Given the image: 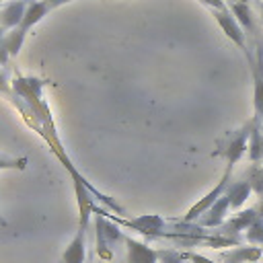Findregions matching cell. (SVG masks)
<instances>
[{"mask_svg": "<svg viewBox=\"0 0 263 263\" xmlns=\"http://www.w3.org/2000/svg\"><path fill=\"white\" fill-rule=\"evenodd\" d=\"M251 193H253V187L249 181H234L226 187V197L230 201V208H234V210L245 205V201L249 199Z\"/></svg>", "mask_w": 263, "mask_h": 263, "instance_id": "13", "label": "cell"}, {"mask_svg": "<svg viewBox=\"0 0 263 263\" xmlns=\"http://www.w3.org/2000/svg\"><path fill=\"white\" fill-rule=\"evenodd\" d=\"M117 238H123L121 232L117 230V226H113L109 220L99 216L97 218V253H99V257L111 259V249Z\"/></svg>", "mask_w": 263, "mask_h": 263, "instance_id": "2", "label": "cell"}, {"mask_svg": "<svg viewBox=\"0 0 263 263\" xmlns=\"http://www.w3.org/2000/svg\"><path fill=\"white\" fill-rule=\"evenodd\" d=\"M4 35H6V33H4V29H2V27H0V41H2V39H4Z\"/></svg>", "mask_w": 263, "mask_h": 263, "instance_id": "21", "label": "cell"}, {"mask_svg": "<svg viewBox=\"0 0 263 263\" xmlns=\"http://www.w3.org/2000/svg\"><path fill=\"white\" fill-rule=\"evenodd\" d=\"M25 2H35V0H25Z\"/></svg>", "mask_w": 263, "mask_h": 263, "instance_id": "23", "label": "cell"}, {"mask_svg": "<svg viewBox=\"0 0 263 263\" xmlns=\"http://www.w3.org/2000/svg\"><path fill=\"white\" fill-rule=\"evenodd\" d=\"M47 6H49V10L51 8H58V6H62V4H68V2H72V0H43Z\"/></svg>", "mask_w": 263, "mask_h": 263, "instance_id": "20", "label": "cell"}, {"mask_svg": "<svg viewBox=\"0 0 263 263\" xmlns=\"http://www.w3.org/2000/svg\"><path fill=\"white\" fill-rule=\"evenodd\" d=\"M199 2L208 4L212 10H228V6H226V2H224V0H199Z\"/></svg>", "mask_w": 263, "mask_h": 263, "instance_id": "19", "label": "cell"}, {"mask_svg": "<svg viewBox=\"0 0 263 263\" xmlns=\"http://www.w3.org/2000/svg\"><path fill=\"white\" fill-rule=\"evenodd\" d=\"M261 216H263V203H261L259 208H249L247 212H238L234 218L226 220V222L222 224V228H224L226 234H232V238H236L238 232L247 230V228H249L257 218H261ZM236 240H238V238H236Z\"/></svg>", "mask_w": 263, "mask_h": 263, "instance_id": "6", "label": "cell"}, {"mask_svg": "<svg viewBox=\"0 0 263 263\" xmlns=\"http://www.w3.org/2000/svg\"><path fill=\"white\" fill-rule=\"evenodd\" d=\"M247 181L251 183V187H253V193H257V195L263 199V166L255 164V166L251 168V173H249Z\"/></svg>", "mask_w": 263, "mask_h": 263, "instance_id": "17", "label": "cell"}, {"mask_svg": "<svg viewBox=\"0 0 263 263\" xmlns=\"http://www.w3.org/2000/svg\"><path fill=\"white\" fill-rule=\"evenodd\" d=\"M230 12H232V16L236 18V23L242 27V31H245V29H249V31L255 29V27H253V18H251V10H249L247 2L238 0V2L230 4Z\"/></svg>", "mask_w": 263, "mask_h": 263, "instance_id": "14", "label": "cell"}, {"mask_svg": "<svg viewBox=\"0 0 263 263\" xmlns=\"http://www.w3.org/2000/svg\"><path fill=\"white\" fill-rule=\"evenodd\" d=\"M253 66V103H255V115L263 125V47H257V58L251 62Z\"/></svg>", "mask_w": 263, "mask_h": 263, "instance_id": "5", "label": "cell"}, {"mask_svg": "<svg viewBox=\"0 0 263 263\" xmlns=\"http://www.w3.org/2000/svg\"><path fill=\"white\" fill-rule=\"evenodd\" d=\"M230 173H232V166H226V171H224L222 179L218 181V185H216L212 191H208L199 201H195V203L187 210V214H185L183 220H181L183 224H189V222L199 220V218H201V216H203V214H205V212H208V210H210V208H212V205L226 193V187L230 185V181H228V179H230Z\"/></svg>", "mask_w": 263, "mask_h": 263, "instance_id": "1", "label": "cell"}, {"mask_svg": "<svg viewBox=\"0 0 263 263\" xmlns=\"http://www.w3.org/2000/svg\"><path fill=\"white\" fill-rule=\"evenodd\" d=\"M245 240L249 245H263V216L257 218L247 230H245Z\"/></svg>", "mask_w": 263, "mask_h": 263, "instance_id": "16", "label": "cell"}, {"mask_svg": "<svg viewBox=\"0 0 263 263\" xmlns=\"http://www.w3.org/2000/svg\"><path fill=\"white\" fill-rule=\"evenodd\" d=\"M261 10H263V6H261Z\"/></svg>", "mask_w": 263, "mask_h": 263, "instance_id": "25", "label": "cell"}, {"mask_svg": "<svg viewBox=\"0 0 263 263\" xmlns=\"http://www.w3.org/2000/svg\"><path fill=\"white\" fill-rule=\"evenodd\" d=\"M158 263H183V253H179V251H173V249L160 251Z\"/></svg>", "mask_w": 263, "mask_h": 263, "instance_id": "18", "label": "cell"}, {"mask_svg": "<svg viewBox=\"0 0 263 263\" xmlns=\"http://www.w3.org/2000/svg\"><path fill=\"white\" fill-rule=\"evenodd\" d=\"M84 261H86V228L78 226L74 238L68 242L58 263H84Z\"/></svg>", "mask_w": 263, "mask_h": 263, "instance_id": "7", "label": "cell"}, {"mask_svg": "<svg viewBox=\"0 0 263 263\" xmlns=\"http://www.w3.org/2000/svg\"><path fill=\"white\" fill-rule=\"evenodd\" d=\"M234 2H238V0H230V4H234Z\"/></svg>", "mask_w": 263, "mask_h": 263, "instance_id": "22", "label": "cell"}, {"mask_svg": "<svg viewBox=\"0 0 263 263\" xmlns=\"http://www.w3.org/2000/svg\"><path fill=\"white\" fill-rule=\"evenodd\" d=\"M27 166V158L23 156H2L0 154V171H23ZM0 226H8V222L0 216Z\"/></svg>", "mask_w": 263, "mask_h": 263, "instance_id": "15", "label": "cell"}, {"mask_svg": "<svg viewBox=\"0 0 263 263\" xmlns=\"http://www.w3.org/2000/svg\"><path fill=\"white\" fill-rule=\"evenodd\" d=\"M263 257V249L259 247H236L222 253V263H257Z\"/></svg>", "mask_w": 263, "mask_h": 263, "instance_id": "12", "label": "cell"}, {"mask_svg": "<svg viewBox=\"0 0 263 263\" xmlns=\"http://www.w3.org/2000/svg\"><path fill=\"white\" fill-rule=\"evenodd\" d=\"M27 4L29 2H25V0H12V2H8V6L0 12V27L4 31L16 29L21 25L25 12H27Z\"/></svg>", "mask_w": 263, "mask_h": 263, "instance_id": "11", "label": "cell"}, {"mask_svg": "<svg viewBox=\"0 0 263 263\" xmlns=\"http://www.w3.org/2000/svg\"><path fill=\"white\" fill-rule=\"evenodd\" d=\"M2 2H4V0H0V4H2Z\"/></svg>", "mask_w": 263, "mask_h": 263, "instance_id": "24", "label": "cell"}, {"mask_svg": "<svg viewBox=\"0 0 263 263\" xmlns=\"http://www.w3.org/2000/svg\"><path fill=\"white\" fill-rule=\"evenodd\" d=\"M125 245H127V263H158V257H160V251L144 245V242H138L134 238H123Z\"/></svg>", "mask_w": 263, "mask_h": 263, "instance_id": "8", "label": "cell"}, {"mask_svg": "<svg viewBox=\"0 0 263 263\" xmlns=\"http://www.w3.org/2000/svg\"><path fill=\"white\" fill-rule=\"evenodd\" d=\"M214 12V18L218 21V25H220V29L224 31V35L232 41V43H236L245 53H247V41H245V33H242V27L236 23V18L232 16V12H230V8L228 10H212Z\"/></svg>", "mask_w": 263, "mask_h": 263, "instance_id": "3", "label": "cell"}, {"mask_svg": "<svg viewBox=\"0 0 263 263\" xmlns=\"http://www.w3.org/2000/svg\"><path fill=\"white\" fill-rule=\"evenodd\" d=\"M228 208H230V201L226 197V193L197 220L201 228H212V226H222L226 222V216H228Z\"/></svg>", "mask_w": 263, "mask_h": 263, "instance_id": "10", "label": "cell"}, {"mask_svg": "<svg viewBox=\"0 0 263 263\" xmlns=\"http://www.w3.org/2000/svg\"><path fill=\"white\" fill-rule=\"evenodd\" d=\"M249 132H251V125L238 129L234 136H230L226 148H222V154L226 156V166H232L242 158V154L247 152V146H249Z\"/></svg>", "mask_w": 263, "mask_h": 263, "instance_id": "4", "label": "cell"}, {"mask_svg": "<svg viewBox=\"0 0 263 263\" xmlns=\"http://www.w3.org/2000/svg\"><path fill=\"white\" fill-rule=\"evenodd\" d=\"M125 226H132L136 230H140L142 234H148V236H160L164 234V220L156 214H144L140 218H134V220H125L123 222Z\"/></svg>", "mask_w": 263, "mask_h": 263, "instance_id": "9", "label": "cell"}]
</instances>
